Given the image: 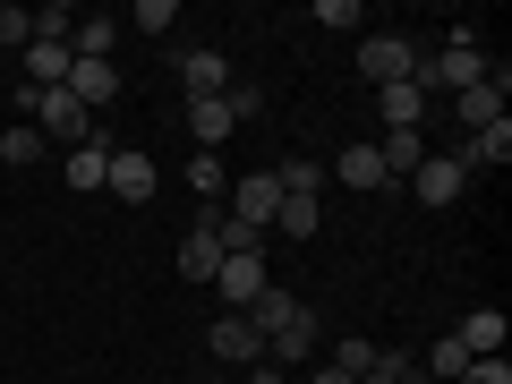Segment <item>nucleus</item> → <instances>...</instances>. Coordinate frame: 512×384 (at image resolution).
I'll return each mask as SVG.
<instances>
[{
	"label": "nucleus",
	"instance_id": "nucleus-1",
	"mask_svg": "<svg viewBox=\"0 0 512 384\" xmlns=\"http://www.w3.org/2000/svg\"><path fill=\"white\" fill-rule=\"evenodd\" d=\"M239 316L256 325L265 359H282V367H299L316 350V308H308V299H291V291H274V282H265V299H248Z\"/></svg>",
	"mask_w": 512,
	"mask_h": 384
},
{
	"label": "nucleus",
	"instance_id": "nucleus-2",
	"mask_svg": "<svg viewBox=\"0 0 512 384\" xmlns=\"http://www.w3.org/2000/svg\"><path fill=\"white\" fill-rule=\"evenodd\" d=\"M487 69H495V60L478 52L470 26H453V43H444V52H419V86H427V94H470Z\"/></svg>",
	"mask_w": 512,
	"mask_h": 384
},
{
	"label": "nucleus",
	"instance_id": "nucleus-3",
	"mask_svg": "<svg viewBox=\"0 0 512 384\" xmlns=\"http://www.w3.org/2000/svg\"><path fill=\"white\" fill-rule=\"evenodd\" d=\"M359 77H367V86H402V77H419V43H410V35H359Z\"/></svg>",
	"mask_w": 512,
	"mask_h": 384
},
{
	"label": "nucleus",
	"instance_id": "nucleus-4",
	"mask_svg": "<svg viewBox=\"0 0 512 384\" xmlns=\"http://www.w3.org/2000/svg\"><path fill=\"white\" fill-rule=\"evenodd\" d=\"M35 128H43V146H86V137H94V111L77 103L69 86H52V94L35 103Z\"/></svg>",
	"mask_w": 512,
	"mask_h": 384
},
{
	"label": "nucleus",
	"instance_id": "nucleus-5",
	"mask_svg": "<svg viewBox=\"0 0 512 384\" xmlns=\"http://www.w3.org/2000/svg\"><path fill=\"white\" fill-rule=\"evenodd\" d=\"M205 350H214V367H222V376H231V367H256V359H265V342H256V325H248L239 308H222V316H214Z\"/></svg>",
	"mask_w": 512,
	"mask_h": 384
},
{
	"label": "nucleus",
	"instance_id": "nucleus-6",
	"mask_svg": "<svg viewBox=\"0 0 512 384\" xmlns=\"http://www.w3.org/2000/svg\"><path fill=\"white\" fill-rule=\"evenodd\" d=\"M274 214H282V180L274 171H248V180L231 188V222H248V231L274 239Z\"/></svg>",
	"mask_w": 512,
	"mask_h": 384
},
{
	"label": "nucleus",
	"instance_id": "nucleus-7",
	"mask_svg": "<svg viewBox=\"0 0 512 384\" xmlns=\"http://www.w3.org/2000/svg\"><path fill=\"white\" fill-rule=\"evenodd\" d=\"M461 188H470V171H461L453 154H427V163L410 171V197H419L427 214H436V205H461Z\"/></svg>",
	"mask_w": 512,
	"mask_h": 384
},
{
	"label": "nucleus",
	"instance_id": "nucleus-8",
	"mask_svg": "<svg viewBox=\"0 0 512 384\" xmlns=\"http://www.w3.org/2000/svg\"><path fill=\"white\" fill-rule=\"evenodd\" d=\"M504 94H512V69L495 60L487 77H478L470 94H453V111H461V128H487V120H504Z\"/></svg>",
	"mask_w": 512,
	"mask_h": 384
},
{
	"label": "nucleus",
	"instance_id": "nucleus-9",
	"mask_svg": "<svg viewBox=\"0 0 512 384\" xmlns=\"http://www.w3.org/2000/svg\"><path fill=\"white\" fill-rule=\"evenodd\" d=\"M325 180H342L350 197H376V188H393V180H384V163H376V146H367V137H359V146H342V154H333V163H325Z\"/></svg>",
	"mask_w": 512,
	"mask_h": 384
},
{
	"label": "nucleus",
	"instance_id": "nucleus-10",
	"mask_svg": "<svg viewBox=\"0 0 512 384\" xmlns=\"http://www.w3.org/2000/svg\"><path fill=\"white\" fill-rule=\"evenodd\" d=\"M103 188L120 205H154V163L146 154H128V146H111V171H103Z\"/></svg>",
	"mask_w": 512,
	"mask_h": 384
},
{
	"label": "nucleus",
	"instance_id": "nucleus-11",
	"mask_svg": "<svg viewBox=\"0 0 512 384\" xmlns=\"http://www.w3.org/2000/svg\"><path fill=\"white\" fill-rule=\"evenodd\" d=\"M69 94H77L86 111L120 103V60H69Z\"/></svg>",
	"mask_w": 512,
	"mask_h": 384
},
{
	"label": "nucleus",
	"instance_id": "nucleus-12",
	"mask_svg": "<svg viewBox=\"0 0 512 384\" xmlns=\"http://www.w3.org/2000/svg\"><path fill=\"white\" fill-rule=\"evenodd\" d=\"M231 103H222V94H197V103H188V137H197V154H222L231 146Z\"/></svg>",
	"mask_w": 512,
	"mask_h": 384
},
{
	"label": "nucleus",
	"instance_id": "nucleus-13",
	"mask_svg": "<svg viewBox=\"0 0 512 384\" xmlns=\"http://www.w3.org/2000/svg\"><path fill=\"white\" fill-rule=\"evenodd\" d=\"M103 171H111V137L94 128L86 146H69V163H60V180H69L77 197H94V188H103Z\"/></svg>",
	"mask_w": 512,
	"mask_h": 384
},
{
	"label": "nucleus",
	"instance_id": "nucleus-14",
	"mask_svg": "<svg viewBox=\"0 0 512 384\" xmlns=\"http://www.w3.org/2000/svg\"><path fill=\"white\" fill-rule=\"evenodd\" d=\"M376 163H384V180H410V171L427 163V128H384V137H376Z\"/></svg>",
	"mask_w": 512,
	"mask_h": 384
},
{
	"label": "nucleus",
	"instance_id": "nucleus-15",
	"mask_svg": "<svg viewBox=\"0 0 512 384\" xmlns=\"http://www.w3.org/2000/svg\"><path fill=\"white\" fill-rule=\"evenodd\" d=\"M214 291L231 299V308L265 299V256H222V265H214Z\"/></svg>",
	"mask_w": 512,
	"mask_h": 384
},
{
	"label": "nucleus",
	"instance_id": "nucleus-16",
	"mask_svg": "<svg viewBox=\"0 0 512 384\" xmlns=\"http://www.w3.org/2000/svg\"><path fill=\"white\" fill-rule=\"evenodd\" d=\"M69 43H52V35H35V43H26V86H35V94H52V86H69Z\"/></svg>",
	"mask_w": 512,
	"mask_h": 384
},
{
	"label": "nucleus",
	"instance_id": "nucleus-17",
	"mask_svg": "<svg viewBox=\"0 0 512 384\" xmlns=\"http://www.w3.org/2000/svg\"><path fill=\"white\" fill-rule=\"evenodd\" d=\"M376 120H384V128H419V120H427V86H419V77L376 86Z\"/></svg>",
	"mask_w": 512,
	"mask_h": 384
},
{
	"label": "nucleus",
	"instance_id": "nucleus-18",
	"mask_svg": "<svg viewBox=\"0 0 512 384\" xmlns=\"http://www.w3.org/2000/svg\"><path fill=\"white\" fill-rule=\"evenodd\" d=\"M461 171H495V163H512V120H487V128H470V146L453 154Z\"/></svg>",
	"mask_w": 512,
	"mask_h": 384
},
{
	"label": "nucleus",
	"instance_id": "nucleus-19",
	"mask_svg": "<svg viewBox=\"0 0 512 384\" xmlns=\"http://www.w3.org/2000/svg\"><path fill=\"white\" fill-rule=\"evenodd\" d=\"M470 359H504V308H470L461 316V333H453Z\"/></svg>",
	"mask_w": 512,
	"mask_h": 384
},
{
	"label": "nucleus",
	"instance_id": "nucleus-20",
	"mask_svg": "<svg viewBox=\"0 0 512 384\" xmlns=\"http://www.w3.org/2000/svg\"><path fill=\"white\" fill-rule=\"evenodd\" d=\"M180 86H188V103L197 94H231V60L222 52H180Z\"/></svg>",
	"mask_w": 512,
	"mask_h": 384
},
{
	"label": "nucleus",
	"instance_id": "nucleus-21",
	"mask_svg": "<svg viewBox=\"0 0 512 384\" xmlns=\"http://www.w3.org/2000/svg\"><path fill=\"white\" fill-rule=\"evenodd\" d=\"M43 154H52V146H43L35 120H9V128H0V171H26V163H43Z\"/></svg>",
	"mask_w": 512,
	"mask_h": 384
},
{
	"label": "nucleus",
	"instance_id": "nucleus-22",
	"mask_svg": "<svg viewBox=\"0 0 512 384\" xmlns=\"http://www.w3.org/2000/svg\"><path fill=\"white\" fill-rule=\"evenodd\" d=\"M69 52H77V60H111V52H120V18H77Z\"/></svg>",
	"mask_w": 512,
	"mask_h": 384
},
{
	"label": "nucleus",
	"instance_id": "nucleus-23",
	"mask_svg": "<svg viewBox=\"0 0 512 384\" xmlns=\"http://www.w3.org/2000/svg\"><path fill=\"white\" fill-rule=\"evenodd\" d=\"M274 231H282V239H316V231H325V197H282Z\"/></svg>",
	"mask_w": 512,
	"mask_h": 384
},
{
	"label": "nucleus",
	"instance_id": "nucleus-24",
	"mask_svg": "<svg viewBox=\"0 0 512 384\" xmlns=\"http://www.w3.org/2000/svg\"><path fill=\"white\" fill-rule=\"evenodd\" d=\"M214 265H222V239H214V231H188V239H180V274H188V282H214Z\"/></svg>",
	"mask_w": 512,
	"mask_h": 384
},
{
	"label": "nucleus",
	"instance_id": "nucleus-25",
	"mask_svg": "<svg viewBox=\"0 0 512 384\" xmlns=\"http://www.w3.org/2000/svg\"><path fill=\"white\" fill-rule=\"evenodd\" d=\"M120 26H137V35H171V26H180V0H137Z\"/></svg>",
	"mask_w": 512,
	"mask_h": 384
},
{
	"label": "nucleus",
	"instance_id": "nucleus-26",
	"mask_svg": "<svg viewBox=\"0 0 512 384\" xmlns=\"http://www.w3.org/2000/svg\"><path fill=\"white\" fill-rule=\"evenodd\" d=\"M274 180H282V197H325V163H299V154L274 171Z\"/></svg>",
	"mask_w": 512,
	"mask_h": 384
},
{
	"label": "nucleus",
	"instance_id": "nucleus-27",
	"mask_svg": "<svg viewBox=\"0 0 512 384\" xmlns=\"http://www.w3.org/2000/svg\"><path fill=\"white\" fill-rule=\"evenodd\" d=\"M461 367H470V350H461V342H453V333H444V342H436V350H427V359H419V376H427V384H436V376H444V384H453V376H461Z\"/></svg>",
	"mask_w": 512,
	"mask_h": 384
},
{
	"label": "nucleus",
	"instance_id": "nucleus-28",
	"mask_svg": "<svg viewBox=\"0 0 512 384\" xmlns=\"http://www.w3.org/2000/svg\"><path fill=\"white\" fill-rule=\"evenodd\" d=\"M26 43H35V9L9 0V9H0V52H26Z\"/></svg>",
	"mask_w": 512,
	"mask_h": 384
},
{
	"label": "nucleus",
	"instance_id": "nucleus-29",
	"mask_svg": "<svg viewBox=\"0 0 512 384\" xmlns=\"http://www.w3.org/2000/svg\"><path fill=\"white\" fill-rule=\"evenodd\" d=\"M188 188L214 205V197H222V154H197V163H188Z\"/></svg>",
	"mask_w": 512,
	"mask_h": 384
},
{
	"label": "nucleus",
	"instance_id": "nucleus-30",
	"mask_svg": "<svg viewBox=\"0 0 512 384\" xmlns=\"http://www.w3.org/2000/svg\"><path fill=\"white\" fill-rule=\"evenodd\" d=\"M316 26H342V35H359V0H316Z\"/></svg>",
	"mask_w": 512,
	"mask_h": 384
},
{
	"label": "nucleus",
	"instance_id": "nucleus-31",
	"mask_svg": "<svg viewBox=\"0 0 512 384\" xmlns=\"http://www.w3.org/2000/svg\"><path fill=\"white\" fill-rule=\"evenodd\" d=\"M453 384H512V367H504V359H470Z\"/></svg>",
	"mask_w": 512,
	"mask_h": 384
},
{
	"label": "nucleus",
	"instance_id": "nucleus-32",
	"mask_svg": "<svg viewBox=\"0 0 512 384\" xmlns=\"http://www.w3.org/2000/svg\"><path fill=\"white\" fill-rule=\"evenodd\" d=\"M333 367H350V376H367V367H376V342H359V333H350V342H342V359H333Z\"/></svg>",
	"mask_w": 512,
	"mask_h": 384
},
{
	"label": "nucleus",
	"instance_id": "nucleus-33",
	"mask_svg": "<svg viewBox=\"0 0 512 384\" xmlns=\"http://www.w3.org/2000/svg\"><path fill=\"white\" fill-rule=\"evenodd\" d=\"M222 103H231V120H256V111H265V94H256V86H231Z\"/></svg>",
	"mask_w": 512,
	"mask_h": 384
},
{
	"label": "nucleus",
	"instance_id": "nucleus-34",
	"mask_svg": "<svg viewBox=\"0 0 512 384\" xmlns=\"http://www.w3.org/2000/svg\"><path fill=\"white\" fill-rule=\"evenodd\" d=\"M316 384H359V376H350V367H316Z\"/></svg>",
	"mask_w": 512,
	"mask_h": 384
},
{
	"label": "nucleus",
	"instance_id": "nucleus-35",
	"mask_svg": "<svg viewBox=\"0 0 512 384\" xmlns=\"http://www.w3.org/2000/svg\"><path fill=\"white\" fill-rule=\"evenodd\" d=\"M248 384H282V367H248Z\"/></svg>",
	"mask_w": 512,
	"mask_h": 384
},
{
	"label": "nucleus",
	"instance_id": "nucleus-36",
	"mask_svg": "<svg viewBox=\"0 0 512 384\" xmlns=\"http://www.w3.org/2000/svg\"><path fill=\"white\" fill-rule=\"evenodd\" d=\"M188 384H231V376H222V367H205V376H188Z\"/></svg>",
	"mask_w": 512,
	"mask_h": 384
},
{
	"label": "nucleus",
	"instance_id": "nucleus-37",
	"mask_svg": "<svg viewBox=\"0 0 512 384\" xmlns=\"http://www.w3.org/2000/svg\"><path fill=\"white\" fill-rule=\"evenodd\" d=\"M171 384H188V376H171Z\"/></svg>",
	"mask_w": 512,
	"mask_h": 384
}]
</instances>
